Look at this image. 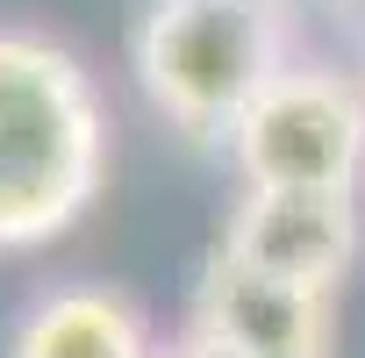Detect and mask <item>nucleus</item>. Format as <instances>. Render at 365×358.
Instances as JSON below:
<instances>
[{"label": "nucleus", "instance_id": "f257e3e1", "mask_svg": "<svg viewBox=\"0 0 365 358\" xmlns=\"http://www.w3.org/2000/svg\"><path fill=\"white\" fill-rule=\"evenodd\" d=\"M108 179L93 72L43 29L0 22V251L51 244Z\"/></svg>", "mask_w": 365, "mask_h": 358}, {"label": "nucleus", "instance_id": "f03ea898", "mask_svg": "<svg viewBox=\"0 0 365 358\" xmlns=\"http://www.w3.org/2000/svg\"><path fill=\"white\" fill-rule=\"evenodd\" d=\"M129 58L172 129L230 143L237 115L279 79V15L272 0H150Z\"/></svg>", "mask_w": 365, "mask_h": 358}, {"label": "nucleus", "instance_id": "7ed1b4c3", "mask_svg": "<svg viewBox=\"0 0 365 358\" xmlns=\"http://www.w3.org/2000/svg\"><path fill=\"white\" fill-rule=\"evenodd\" d=\"M230 165L244 187L358 194L365 179V79L329 65H279V79L237 115Z\"/></svg>", "mask_w": 365, "mask_h": 358}, {"label": "nucleus", "instance_id": "20e7f679", "mask_svg": "<svg viewBox=\"0 0 365 358\" xmlns=\"http://www.w3.org/2000/svg\"><path fill=\"white\" fill-rule=\"evenodd\" d=\"M365 237L358 194H279V187H244V201L222 223V258L244 272H265L279 287L336 294Z\"/></svg>", "mask_w": 365, "mask_h": 358}, {"label": "nucleus", "instance_id": "39448f33", "mask_svg": "<svg viewBox=\"0 0 365 358\" xmlns=\"http://www.w3.org/2000/svg\"><path fill=\"white\" fill-rule=\"evenodd\" d=\"M194 329L237 344L244 358H329L336 315H329V294L279 287V280L244 272L215 251L194 287Z\"/></svg>", "mask_w": 365, "mask_h": 358}, {"label": "nucleus", "instance_id": "423d86ee", "mask_svg": "<svg viewBox=\"0 0 365 358\" xmlns=\"http://www.w3.org/2000/svg\"><path fill=\"white\" fill-rule=\"evenodd\" d=\"M8 358H158V351L143 308L122 287H58L22 315Z\"/></svg>", "mask_w": 365, "mask_h": 358}, {"label": "nucleus", "instance_id": "0eeeda50", "mask_svg": "<svg viewBox=\"0 0 365 358\" xmlns=\"http://www.w3.org/2000/svg\"><path fill=\"white\" fill-rule=\"evenodd\" d=\"M165 358H244V351H237V344H222V337H208V329H194V322H187V337H179V344H172V351H165Z\"/></svg>", "mask_w": 365, "mask_h": 358}]
</instances>
